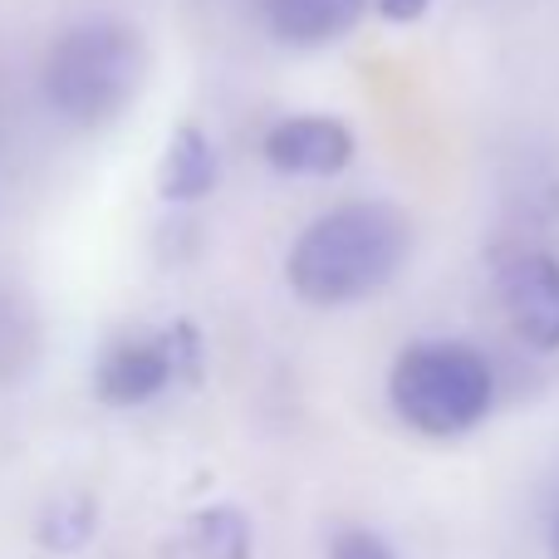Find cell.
<instances>
[{
  "instance_id": "4fadbf2b",
  "label": "cell",
  "mask_w": 559,
  "mask_h": 559,
  "mask_svg": "<svg viewBox=\"0 0 559 559\" xmlns=\"http://www.w3.org/2000/svg\"><path fill=\"white\" fill-rule=\"evenodd\" d=\"M555 559H559V525H555Z\"/></svg>"
},
{
  "instance_id": "8fae6325",
  "label": "cell",
  "mask_w": 559,
  "mask_h": 559,
  "mask_svg": "<svg viewBox=\"0 0 559 559\" xmlns=\"http://www.w3.org/2000/svg\"><path fill=\"white\" fill-rule=\"evenodd\" d=\"M329 559H393V550L373 531H344L334 540V550H329Z\"/></svg>"
},
{
  "instance_id": "6da1fadb",
  "label": "cell",
  "mask_w": 559,
  "mask_h": 559,
  "mask_svg": "<svg viewBox=\"0 0 559 559\" xmlns=\"http://www.w3.org/2000/svg\"><path fill=\"white\" fill-rule=\"evenodd\" d=\"M407 241H413V226L397 206L344 202L299 231L295 251L285 261L289 289L319 309L368 299L397 275Z\"/></svg>"
},
{
  "instance_id": "5b68a950",
  "label": "cell",
  "mask_w": 559,
  "mask_h": 559,
  "mask_svg": "<svg viewBox=\"0 0 559 559\" xmlns=\"http://www.w3.org/2000/svg\"><path fill=\"white\" fill-rule=\"evenodd\" d=\"M496 295L515 338L535 354L559 348V261L545 251H515L496 271Z\"/></svg>"
},
{
  "instance_id": "7a4b0ae2",
  "label": "cell",
  "mask_w": 559,
  "mask_h": 559,
  "mask_svg": "<svg viewBox=\"0 0 559 559\" xmlns=\"http://www.w3.org/2000/svg\"><path fill=\"white\" fill-rule=\"evenodd\" d=\"M143 79L147 45L123 20H84L64 29L45 59V98L74 128H104L123 118Z\"/></svg>"
},
{
  "instance_id": "7c38bea8",
  "label": "cell",
  "mask_w": 559,
  "mask_h": 559,
  "mask_svg": "<svg viewBox=\"0 0 559 559\" xmlns=\"http://www.w3.org/2000/svg\"><path fill=\"white\" fill-rule=\"evenodd\" d=\"M427 5L432 0H378V15L393 20V25H413V20L427 15Z\"/></svg>"
},
{
  "instance_id": "9c48e42d",
  "label": "cell",
  "mask_w": 559,
  "mask_h": 559,
  "mask_svg": "<svg viewBox=\"0 0 559 559\" xmlns=\"http://www.w3.org/2000/svg\"><path fill=\"white\" fill-rule=\"evenodd\" d=\"M216 187V153L206 143L202 128H177V138L167 143L163 163V197L173 202H197Z\"/></svg>"
},
{
  "instance_id": "ba28073f",
  "label": "cell",
  "mask_w": 559,
  "mask_h": 559,
  "mask_svg": "<svg viewBox=\"0 0 559 559\" xmlns=\"http://www.w3.org/2000/svg\"><path fill=\"white\" fill-rule=\"evenodd\" d=\"M251 521L236 506H206L187 515L182 531L167 540L163 559H251Z\"/></svg>"
},
{
  "instance_id": "52a82bcc",
  "label": "cell",
  "mask_w": 559,
  "mask_h": 559,
  "mask_svg": "<svg viewBox=\"0 0 559 559\" xmlns=\"http://www.w3.org/2000/svg\"><path fill=\"white\" fill-rule=\"evenodd\" d=\"M368 10V0H265V20L285 45L314 49L334 45L338 35L358 25V15Z\"/></svg>"
},
{
  "instance_id": "8992f818",
  "label": "cell",
  "mask_w": 559,
  "mask_h": 559,
  "mask_svg": "<svg viewBox=\"0 0 559 559\" xmlns=\"http://www.w3.org/2000/svg\"><path fill=\"white\" fill-rule=\"evenodd\" d=\"M265 163L289 177H334L354 163V133L324 114L280 118L265 133Z\"/></svg>"
},
{
  "instance_id": "3957f363",
  "label": "cell",
  "mask_w": 559,
  "mask_h": 559,
  "mask_svg": "<svg viewBox=\"0 0 559 559\" xmlns=\"http://www.w3.org/2000/svg\"><path fill=\"white\" fill-rule=\"evenodd\" d=\"M393 413L423 437H462L486 423L496 403V373L486 354L456 338H423L397 354L388 373Z\"/></svg>"
},
{
  "instance_id": "277c9868",
  "label": "cell",
  "mask_w": 559,
  "mask_h": 559,
  "mask_svg": "<svg viewBox=\"0 0 559 559\" xmlns=\"http://www.w3.org/2000/svg\"><path fill=\"white\" fill-rule=\"evenodd\" d=\"M197 364H202V348L187 324L157 329V334H128L104 348L94 388L108 407H138L153 403L177 378H197Z\"/></svg>"
},
{
  "instance_id": "30bf717a",
  "label": "cell",
  "mask_w": 559,
  "mask_h": 559,
  "mask_svg": "<svg viewBox=\"0 0 559 559\" xmlns=\"http://www.w3.org/2000/svg\"><path fill=\"white\" fill-rule=\"evenodd\" d=\"M94 531H98V511L88 496H64V501L45 506V515L35 521L39 545H45V550H59V555L84 550Z\"/></svg>"
}]
</instances>
